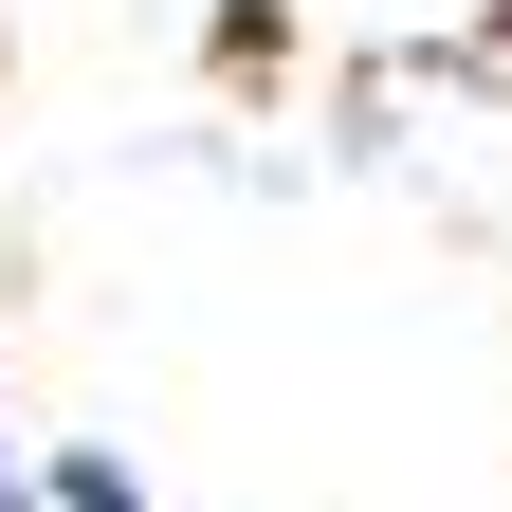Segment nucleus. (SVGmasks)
<instances>
[{
	"instance_id": "f257e3e1",
	"label": "nucleus",
	"mask_w": 512,
	"mask_h": 512,
	"mask_svg": "<svg viewBox=\"0 0 512 512\" xmlns=\"http://www.w3.org/2000/svg\"><path fill=\"white\" fill-rule=\"evenodd\" d=\"M55 512H165V494L128 476V458H55Z\"/></svg>"
},
{
	"instance_id": "f03ea898",
	"label": "nucleus",
	"mask_w": 512,
	"mask_h": 512,
	"mask_svg": "<svg viewBox=\"0 0 512 512\" xmlns=\"http://www.w3.org/2000/svg\"><path fill=\"white\" fill-rule=\"evenodd\" d=\"M0 512H37V494H19V458H0Z\"/></svg>"
}]
</instances>
